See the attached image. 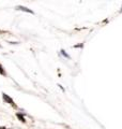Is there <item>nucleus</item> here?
Returning a JSON list of instances; mask_svg holds the SVG:
<instances>
[{"label": "nucleus", "instance_id": "6", "mask_svg": "<svg viewBox=\"0 0 122 129\" xmlns=\"http://www.w3.org/2000/svg\"><path fill=\"white\" fill-rule=\"evenodd\" d=\"M0 129H6V127H0Z\"/></svg>", "mask_w": 122, "mask_h": 129}, {"label": "nucleus", "instance_id": "2", "mask_svg": "<svg viewBox=\"0 0 122 129\" xmlns=\"http://www.w3.org/2000/svg\"><path fill=\"white\" fill-rule=\"evenodd\" d=\"M16 9H17V10H20V11H24V12H27V13H31V14H33V12H32L31 10L27 9V8H25V7H22V6L16 7Z\"/></svg>", "mask_w": 122, "mask_h": 129}, {"label": "nucleus", "instance_id": "4", "mask_svg": "<svg viewBox=\"0 0 122 129\" xmlns=\"http://www.w3.org/2000/svg\"><path fill=\"white\" fill-rule=\"evenodd\" d=\"M0 73H1L2 75H6V72H5V70H3V68H2L1 64H0Z\"/></svg>", "mask_w": 122, "mask_h": 129}, {"label": "nucleus", "instance_id": "1", "mask_svg": "<svg viewBox=\"0 0 122 129\" xmlns=\"http://www.w3.org/2000/svg\"><path fill=\"white\" fill-rule=\"evenodd\" d=\"M2 96H3V99H5V101L6 102H8V103H10L11 106H13V107H15V103H14V101L12 100L11 98L8 95H6V94H2Z\"/></svg>", "mask_w": 122, "mask_h": 129}, {"label": "nucleus", "instance_id": "5", "mask_svg": "<svg viewBox=\"0 0 122 129\" xmlns=\"http://www.w3.org/2000/svg\"><path fill=\"white\" fill-rule=\"evenodd\" d=\"M61 54H62V55L64 56V57H67V58H70V56H69V55H68V54H67V53H66V52H64V51H63V50H62V51H61Z\"/></svg>", "mask_w": 122, "mask_h": 129}, {"label": "nucleus", "instance_id": "3", "mask_svg": "<svg viewBox=\"0 0 122 129\" xmlns=\"http://www.w3.org/2000/svg\"><path fill=\"white\" fill-rule=\"evenodd\" d=\"M16 116H17V117L20 119V122H23V123H25V122H26L25 118H24V116H23L22 114H19V113H17V114H16Z\"/></svg>", "mask_w": 122, "mask_h": 129}]
</instances>
